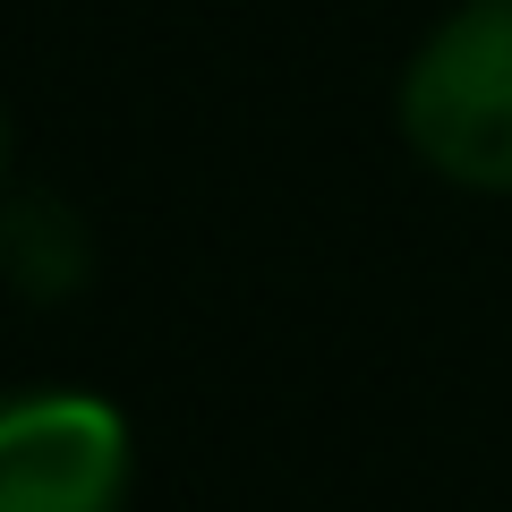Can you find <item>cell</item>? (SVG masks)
Listing matches in <instances>:
<instances>
[{
  "label": "cell",
  "mask_w": 512,
  "mask_h": 512,
  "mask_svg": "<svg viewBox=\"0 0 512 512\" xmlns=\"http://www.w3.org/2000/svg\"><path fill=\"white\" fill-rule=\"evenodd\" d=\"M410 146L461 188H512V0H470L402 77Z\"/></svg>",
  "instance_id": "6da1fadb"
},
{
  "label": "cell",
  "mask_w": 512,
  "mask_h": 512,
  "mask_svg": "<svg viewBox=\"0 0 512 512\" xmlns=\"http://www.w3.org/2000/svg\"><path fill=\"white\" fill-rule=\"evenodd\" d=\"M86 222L69 214L60 197H43V188H26V197H0V274H9V291L26 299H60L86 282Z\"/></svg>",
  "instance_id": "3957f363"
},
{
  "label": "cell",
  "mask_w": 512,
  "mask_h": 512,
  "mask_svg": "<svg viewBox=\"0 0 512 512\" xmlns=\"http://www.w3.org/2000/svg\"><path fill=\"white\" fill-rule=\"evenodd\" d=\"M0 188H9V111H0Z\"/></svg>",
  "instance_id": "277c9868"
},
{
  "label": "cell",
  "mask_w": 512,
  "mask_h": 512,
  "mask_svg": "<svg viewBox=\"0 0 512 512\" xmlns=\"http://www.w3.org/2000/svg\"><path fill=\"white\" fill-rule=\"evenodd\" d=\"M128 427L94 393L0 402V512H120Z\"/></svg>",
  "instance_id": "7a4b0ae2"
}]
</instances>
